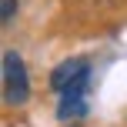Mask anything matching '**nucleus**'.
<instances>
[{"label":"nucleus","instance_id":"f257e3e1","mask_svg":"<svg viewBox=\"0 0 127 127\" xmlns=\"http://www.w3.org/2000/svg\"><path fill=\"white\" fill-rule=\"evenodd\" d=\"M3 100L10 107H24L30 100V74H27L24 57L17 50L3 54Z\"/></svg>","mask_w":127,"mask_h":127},{"label":"nucleus","instance_id":"20e7f679","mask_svg":"<svg viewBox=\"0 0 127 127\" xmlns=\"http://www.w3.org/2000/svg\"><path fill=\"white\" fill-rule=\"evenodd\" d=\"M13 10H17V0H3V7H0V17L10 20V17H13Z\"/></svg>","mask_w":127,"mask_h":127},{"label":"nucleus","instance_id":"f03ea898","mask_svg":"<svg viewBox=\"0 0 127 127\" xmlns=\"http://www.w3.org/2000/svg\"><path fill=\"white\" fill-rule=\"evenodd\" d=\"M87 90H90V74H84L67 90H60V104H57V117L60 121H80L87 114Z\"/></svg>","mask_w":127,"mask_h":127},{"label":"nucleus","instance_id":"7ed1b4c3","mask_svg":"<svg viewBox=\"0 0 127 127\" xmlns=\"http://www.w3.org/2000/svg\"><path fill=\"white\" fill-rule=\"evenodd\" d=\"M84 74H90V64L84 57H70V60H60L57 67L50 70V90L54 94H60V90H67L74 80H80Z\"/></svg>","mask_w":127,"mask_h":127}]
</instances>
